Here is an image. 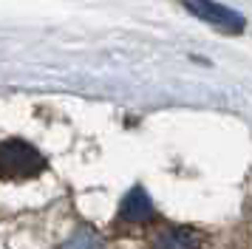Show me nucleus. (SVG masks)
<instances>
[{
    "label": "nucleus",
    "mask_w": 252,
    "mask_h": 249,
    "mask_svg": "<svg viewBox=\"0 0 252 249\" xmlns=\"http://www.w3.org/2000/svg\"><path fill=\"white\" fill-rule=\"evenodd\" d=\"M60 249H102V241L94 235L88 226H82V229H77Z\"/></svg>",
    "instance_id": "nucleus-5"
},
{
    "label": "nucleus",
    "mask_w": 252,
    "mask_h": 249,
    "mask_svg": "<svg viewBox=\"0 0 252 249\" xmlns=\"http://www.w3.org/2000/svg\"><path fill=\"white\" fill-rule=\"evenodd\" d=\"M150 249H201V235L190 226H167L153 238Z\"/></svg>",
    "instance_id": "nucleus-4"
},
{
    "label": "nucleus",
    "mask_w": 252,
    "mask_h": 249,
    "mask_svg": "<svg viewBox=\"0 0 252 249\" xmlns=\"http://www.w3.org/2000/svg\"><path fill=\"white\" fill-rule=\"evenodd\" d=\"M153 218V201H150V195L142 187H133V190L127 192L125 198H122V207H119V224H145Z\"/></svg>",
    "instance_id": "nucleus-3"
},
{
    "label": "nucleus",
    "mask_w": 252,
    "mask_h": 249,
    "mask_svg": "<svg viewBox=\"0 0 252 249\" xmlns=\"http://www.w3.org/2000/svg\"><path fill=\"white\" fill-rule=\"evenodd\" d=\"M46 170V158L40 150L32 147L23 139L0 142V179L3 181H26L37 179Z\"/></svg>",
    "instance_id": "nucleus-1"
},
{
    "label": "nucleus",
    "mask_w": 252,
    "mask_h": 249,
    "mask_svg": "<svg viewBox=\"0 0 252 249\" xmlns=\"http://www.w3.org/2000/svg\"><path fill=\"white\" fill-rule=\"evenodd\" d=\"M184 6L193 11L198 20L210 23V26H216V29H221L227 34H238L244 29V17L238 11L227 9V6H221L216 0H184Z\"/></svg>",
    "instance_id": "nucleus-2"
}]
</instances>
